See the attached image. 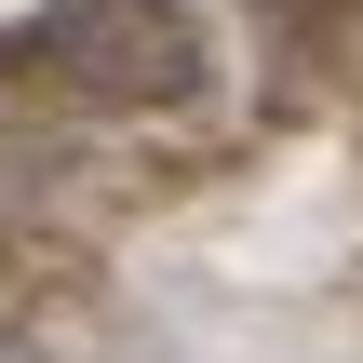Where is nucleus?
Masks as SVG:
<instances>
[{
	"instance_id": "obj_1",
	"label": "nucleus",
	"mask_w": 363,
	"mask_h": 363,
	"mask_svg": "<svg viewBox=\"0 0 363 363\" xmlns=\"http://www.w3.org/2000/svg\"><path fill=\"white\" fill-rule=\"evenodd\" d=\"M67 67H108L121 94H189V81H202V40H189L162 0H81V13H67Z\"/></svg>"
},
{
	"instance_id": "obj_2",
	"label": "nucleus",
	"mask_w": 363,
	"mask_h": 363,
	"mask_svg": "<svg viewBox=\"0 0 363 363\" xmlns=\"http://www.w3.org/2000/svg\"><path fill=\"white\" fill-rule=\"evenodd\" d=\"M0 363H40V337H27V323H13V310H0Z\"/></svg>"
}]
</instances>
